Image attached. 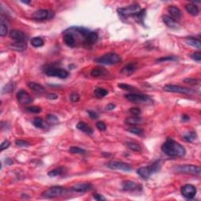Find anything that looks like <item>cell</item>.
I'll use <instances>...</instances> for the list:
<instances>
[{
  "mask_svg": "<svg viewBox=\"0 0 201 201\" xmlns=\"http://www.w3.org/2000/svg\"><path fill=\"white\" fill-rule=\"evenodd\" d=\"M161 149L167 156L171 157H183L185 156V149L172 138L168 137L161 146Z\"/></svg>",
  "mask_w": 201,
  "mask_h": 201,
  "instance_id": "1",
  "label": "cell"
},
{
  "mask_svg": "<svg viewBox=\"0 0 201 201\" xmlns=\"http://www.w3.org/2000/svg\"><path fill=\"white\" fill-rule=\"evenodd\" d=\"M161 166H162V161L157 160L153 163L152 165L138 168L137 170V174L143 179H148L152 174L159 171Z\"/></svg>",
  "mask_w": 201,
  "mask_h": 201,
  "instance_id": "2",
  "label": "cell"
},
{
  "mask_svg": "<svg viewBox=\"0 0 201 201\" xmlns=\"http://www.w3.org/2000/svg\"><path fill=\"white\" fill-rule=\"evenodd\" d=\"M122 60L121 57L119 54L116 53H108L104 54L101 57L95 59V61L100 65H116Z\"/></svg>",
  "mask_w": 201,
  "mask_h": 201,
  "instance_id": "3",
  "label": "cell"
},
{
  "mask_svg": "<svg viewBox=\"0 0 201 201\" xmlns=\"http://www.w3.org/2000/svg\"><path fill=\"white\" fill-rule=\"evenodd\" d=\"M68 192L67 189L61 186H53V187L49 188L48 190H46L42 196L45 198H48V199H52V198L58 197V196H61L63 195L66 194Z\"/></svg>",
  "mask_w": 201,
  "mask_h": 201,
  "instance_id": "4",
  "label": "cell"
},
{
  "mask_svg": "<svg viewBox=\"0 0 201 201\" xmlns=\"http://www.w3.org/2000/svg\"><path fill=\"white\" fill-rule=\"evenodd\" d=\"M174 169H175L176 172L193 174V175H199L201 172L200 167L191 164L178 165V166H176Z\"/></svg>",
  "mask_w": 201,
  "mask_h": 201,
  "instance_id": "5",
  "label": "cell"
},
{
  "mask_svg": "<svg viewBox=\"0 0 201 201\" xmlns=\"http://www.w3.org/2000/svg\"><path fill=\"white\" fill-rule=\"evenodd\" d=\"M125 97L129 101L136 104H149L153 101L152 98L148 95L141 94H129L125 95Z\"/></svg>",
  "mask_w": 201,
  "mask_h": 201,
  "instance_id": "6",
  "label": "cell"
},
{
  "mask_svg": "<svg viewBox=\"0 0 201 201\" xmlns=\"http://www.w3.org/2000/svg\"><path fill=\"white\" fill-rule=\"evenodd\" d=\"M141 10V7L137 3L132 4V5L128 6L127 7H123V8L117 9L119 15L121 16L122 17H126V18L130 17V16H134V14H136Z\"/></svg>",
  "mask_w": 201,
  "mask_h": 201,
  "instance_id": "7",
  "label": "cell"
},
{
  "mask_svg": "<svg viewBox=\"0 0 201 201\" xmlns=\"http://www.w3.org/2000/svg\"><path fill=\"white\" fill-rule=\"evenodd\" d=\"M163 89L167 92L178 93V94H190L194 92L191 88H187V87H181L179 85H172V84H167L163 87Z\"/></svg>",
  "mask_w": 201,
  "mask_h": 201,
  "instance_id": "8",
  "label": "cell"
},
{
  "mask_svg": "<svg viewBox=\"0 0 201 201\" xmlns=\"http://www.w3.org/2000/svg\"><path fill=\"white\" fill-rule=\"evenodd\" d=\"M45 73L48 76L58 77L60 79H66L69 75V73L67 71L60 68H48L45 70Z\"/></svg>",
  "mask_w": 201,
  "mask_h": 201,
  "instance_id": "9",
  "label": "cell"
},
{
  "mask_svg": "<svg viewBox=\"0 0 201 201\" xmlns=\"http://www.w3.org/2000/svg\"><path fill=\"white\" fill-rule=\"evenodd\" d=\"M107 167L112 170H119L123 171H131L132 170L131 165L121 161H110L108 163Z\"/></svg>",
  "mask_w": 201,
  "mask_h": 201,
  "instance_id": "10",
  "label": "cell"
},
{
  "mask_svg": "<svg viewBox=\"0 0 201 201\" xmlns=\"http://www.w3.org/2000/svg\"><path fill=\"white\" fill-rule=\"evenodd\" d=\"M54 17V13L51 10H39L35 12L32 15V17L35 20H42L52 19Z\"/></svg>",
  "mask_w": 201,
  "mask_h": 201,
  "instance_id": "11",
  "label": "cell"
},
{
  "mask_svg": "<svg viewBox=\"0 0 201 201\" xmlns=\"http://www.w3.org/2000/svg\"><path fill=\"white\" fill-rule=\"evenodd\" d=\"M181 194L188 199H192L196 194V188L191 184L185 185L181 187Z\"/></svg>",
  "mask_w": 201,
  "mask_h": 201,
  "instance_id": "12",
  "label": "cell"
},
{
  "mask_svg": "<svg viewBox=\"0 0 201 201\" xmlns=\"http://www.w3.org/2000/svg\"><path fill=\"white\" fill-rule=\"evenodd\" d=\"M17 99L21 105H29L32 102V98L27 91L20 90L17 93Z\"/></svg>",
  "mask_w": 201,
  "mask_h": 201,
  "instance_id": "13",
  "label": "cell"
},
{
  "mask_svg": "<svg viewBox=\"0 0 201 201\" xmlns=\"http://www.w3.org/2000/svg\"><path fill=\"white\" fill-rule=\"evenodd\" d=\"M10 37L17 42H26L27 36L23 32L19 30H12L10 32Z\"/></svg>",
  "mask_w": 201,
  "mask_h": 201,
  "instance_id": "14",
  "label": "cell"
},
{
  "mask_svg": "<svg viewBox=\"0 0 201 201\" xmlns=\"http://www.w3.org/2000/svg\"><path fill=\"white\" fill-rule=\"evenodd\" d=\"M123 190L125 191H138L142 189V186L141 185L137 184L132 181H123L122 184Z\"/></svg>",
  "mask_w": 201,
  "mask_h": 201,
  "instance_id": "15",
  "label": "cell"
},
{
  "mask_svg": "<svg viewBox=\"0 0 201 201\" xmlns=\"http://www.w3.org/2000/svg\"><path fill=\"white\" fill-rule=\"evenodd\" d=\"M92 188V185L90 184V183H79V184H76L72 186L71 190L74 192H76V193H83L91 190Z\"/></svg>",
  "mask_w": 201,
  "mask_h": 201,
  "instance_id": "16",
  "label": "cell"
},
{
  "mask_svg": "<svg viewBox=\"0 0 201 201\" xmlns=\"http://www.w3.org/2000/svg\"><path fill=\"white\" fill-rule=\"evenodd\" d=\"M163 21L164 22L165 25L168 27L171 28V29H178L179 28V25L177 22V20H175L174 19H173L171 17H169L168 15H164L163 17Z\"/></svg>",
  "mask_w": 201,
  "mask_h": 201,
  "instance_id": "17",
  "label": "cell"
},
{
  "mask_svg": "<svg viewBox=\"0 0 201 201\" xmlns=\"http://www.w3.org/2000/svg\"><path fill=\"white\" fill-rule=\"evenodd\" d=\"M169 14H171V17L174 20H179L181 17V10L178 8V7H174V6H171L168 7V9Z\"/></svg>",
  "mask_w": 201,
  "mask_h": 201,
  "instance_id": "18",
  "label": "cell"
},
{
  "mask_svg": "<svg viewBox=\"0 0 201 201\" xmlns=\"http://www.w3.org/2000/svg\"><path fill=\"white\" fill-rule=\"evenodd\" d=\"M76 127H77L78 130H79L82 132L86 133L87 134H93V133H94L92 128L90 127L88 124H87L84 122H82V121L78 123L77 125H76Z\"/></svg>",
  "mask_w": 201,
  "mask_h": 201,
  "instance_id": "19",
  "label": "cell"
},
{
  "mask_svg": "<svg viewBox=\"0 0 201 201\" xmlns=\"http://www.w3.org/2000/svg\"><path fill=\"white\" fill-rule=\"evenodd\" d=\"M185 42L190 47H195V48H201V42L198 39L193 38V37H187L185 39Z\"/></svg>",
  "mask_w": 201,
  "mask_h": 201,
  "instance_id": "20",
  "label": "cell"
},
{
  "mask_svg": "<svg viewBox=\"0 0 201 201\" xmlns=\"http://www.w3.org/2000/svg\"><path fill=\"white\" fill-rule=\"evenodd\" d=\"M28 87H29L32 91H35V92L36 93H39V94L44 93L46 91L45 88H44L41 84L37 83L35 82H29V83H28Z\"/></svg>",
  "mask_w": 201,
  "mask_h": 201,
  "instance_id": "21",
  "label": "cell"
},
{
  "mask_svg": "<svg viewBox=\"0 0 201 201\" xmlns=\"http://www.w3.org/2000/svg\"><path fill=\"white\" fill-rule=\"evenodd\" d=\"M136 70V65L134 63H129L126 66H124L121 70V72L126 75H130L134 73Z\"/></svg>",
  "mask_w": 201,
  "mask_h": 201,
  "instance_id": "22",
  "label": "cell"
},
{
  "mask_svg": "<svg viewBox=\"0 0 201 201\" xmlns=\"http://www.w3.org/2000/svg\"><path fill=\"white\" fill-rule=\"evenodd\" d=\"M64 42L68 47H75V44H76V41H75V38L72 36V35L68 33H64Z\"/></svg>",
  "mask_w": 201,
  "mask_h": 201,
  "instance_id": "23",
  "label": "cell"
},
{
  "mask_svg": "<svg viewBox=\"0 0 201 201\" xmlns=\"http://www.w3.org/2000/svg\"><path fill=\"white\" fill-rule=\"evenodd\" d=\"M10 48L16 51H24L27 48V43L26 42H14L10 45Z\"/></svg>",
  "mask_w": 201,
  "mask_h": 201,
  "instance_id": "24",
  "label": "cell"
},
{
  "mask_svg": "<svg viewBox=\"0 0 201 201\" xmlns=\"http://www.w3.org/2000/svg\"><path fill=\"white\" fill-rule=\"evenodd\" d=\"M32 123L35 126V127L39 128V129H46L48 127V124L47 123L46 121H44L43 119L41 118H35L32 121Z\"/></svg>",
  "mask_w": 201,
  "mask_h": 201,
  "instance_id": "25",
  "label": "cell"
},
{
  "mask_svg": "<svg viewBox=\"0 0 201 201\" xmlns=\"http://www.w3.org/2000/svg\"><path fill=\"white\" fill-rule=\"evenodd\" d=\"M185 10L192 16H197L199 14V9L193 3H189L185 5Z\"/></svg>",
  "mask_w": 201,
  "mask_h": 201,
  "instance_id": "26",
  "label": "cell"
},
{
  "mask_svg": "<svg viewBox=\"0 0 201 201\" xmlns=\"http://www.w3.org/2000/svg\"><path fill=\"white\" fill-rule=\"evenodd\" d=\"M141 122H142V119H141V118L138 117V116H131V117L126 119L125 120V123L130 126L137 125V124L141 123Z\"/></svg>",
  "mask_w": 201,
  "mask_h": 201,
  "instance_id": "27",
  "label": "cell"
},
{
  "mask_svg": "<svg viewBox=\"0 0 201 201\" xmlns=\"http://www.w3.org/2000/svg\"><path fill=\"white\" fill-rule=\"evenodd\" d=\"M145 10H141V11H139L138 13H137L136 14H134V16H132L134 18V20L137 22V23L141 24V25H144V17L145 15Z\"/></svg>",
  "mask_w": 201,
  "mask_h": 201,
  "instance_id": "28",
  "label": "cell"
},
{
  "mask_svg": "<svg viewBox=\"0 0 201 201\" xmlns=\"http://www.w3.org/2000/svg\"><path fill=\"white\" fill-rule=\"evenodd\" d=\"M107 73L105 69H101V68H96V69H92L91 72V75H92L93 77H100L103 76Z\"/></svg>",
  "mask_w": 201,
  "mask_h": 201,
  "instance_id": "29",
  "label": "cell"
},
{
  "mask_svg": "<svg viewBox=\"0 0 201 201\" xmlns=\"http://www.w3.org/2000/svg\"><path fill=\"white\" fill-rule=\"evenodd\" d=\"M65 168L60 167V168H56V169H54L52 170V171H49L48 175L50 176V177H52L53 178V177H56V176L62 175V174L65 173Z\"/></svg>",
  "mask_w": 201,
  "mask_h": 201,
  "instance_id": "30",
  "label": "cell"
},
{
  "mask_svg": "<svg viewBox=\"0 0 201 201\" xmlns=\"http://www.w3.org/2000/svg\"><path fill=\"white\" fill-rule=\"evenodd\" d=\"M127 131H129L131 134L138 136H141L144 134V131L141 128L138 127H135V126H131L129 128H127Z\"/></svg>",
  "mask_w": 201,
  "mask_h": 201,
  "instance_id": "31",
  "label": "cell"
},
{
  "mask_svg": "<svg viewBox=\"0 0 201 201\" xmlns=\"http://www.w3.org/2000/svg\"><path fill=\"white\" fill-rule=\"evenodd\" d=\"M108 91L107 90L104 89V88H97V89L94 91V95H95L96 97L97 98H102V97H105L106 95L108 94Z\"/></svg>",
  "mask_w": 201,
  "mask_h": 201,
  "instance_id": "32",
  "label": "cell"
},
{
  "mask_svg": "<svg viewBox=\"0 0 201 201\" xmlns=\"http://www.w3.org/2000/svg\"><path fill=\"white\" fill-rule=\"evenodd\" d=\"M31 43L34 47H40L43 46L44 41L40 37H34L31 40Z\"/></svg>",
  "mask_w": 201,
  "mask_h": 201,
  "instance_id": "33",
  "label": "cell"
},
{
  "mask_svg": "<svg viewBox=\"0 0 201 201\" xmlns=\"http://www.w3.org/2000/svg\"><path fill=\"white\" fill-rule=\"evenodd\" d=\"M126 145L130 149H131V150L133 151H135V152H141V145L137 144V143L129 141V142L126 143Z\"/></svg>",
  "mask_w": 201,
  "mask_h": 201,
  "instance_id": "34",
  "label": "cell"
},
{
  "mask_svg": "<svg viewBox=\"0 0 201 201\" xmlns=\"http://www.w3.org/2000/svg\"><path fill=\"white\" fill-rule=\"evenodd\" d=\"M14 83L13 82H10L9 83L6 84L2 89V94H7V93H10L11 91H14Z\"/></svg>",
  "mask_w": 201,
  "mask_h": 201,
  "instance_id": "35",
  "label": "cell"
},
{
  "mask_svg": "<svg viewBox=\"0 0 201 201\" xmlns=\"http://www.w3.org/2000/svg\"><path fill=\"white\" fill-rule=\"evenodd\" d=\"M196 139V134L193 131L189 132L187 134L184 136V140L185 141H188V142H193V141Z\"/></svg>",
  "mask_w": 201,
  "mask_h": 201,
  "instance_id": "36",
  "label": "cell"
},
{
  "mask_svg": "<svg viewBox=\"0 0 201 201\" xmlns=\"http://www.w3.org/2000/svg\"><path fill=\"white\" fill-rule=\"evenodd\" d=\"M118 87L120 88V89L124 90V91H137L136 88L134 87H132L131 85H128V84L125 83H119L118 84Z\"/></svg>",
  "mask_w": 201,
  "mask_h": 201,
  "instance_id": "37",
  "label": "cell"
},
{
  "mask_svg": "<svg viewBox=\"0 0 201 201\" xmlns=\"http://www.w3.org/2000/svg\"><path fill=\"white\" fill-rule=\"evenodd\" d=\"M69 152L71 153H73V154H84V153H86V150L81 149V148L75 147V146L71 147L70 149H69Z\"/></svg>",
  "mask_w": 201,
  "mask_h": 201,
  "instance_id": "38",
  "label": "cell"
},
{
  "mask_svg": "<svg viewBox=\"0 0 201 201\" xmlns=\"http://www.w3.org/2000/svg\"><path fill=\"white\" fill-rule=\"evenodd\" d=\"M178 58L175 56H167V57H160V58H158L156 60V62L158 63H161V62H164V61H168V60H177Z\"/></svg>",
  "mask_w": 201,
  "mask_h": 201,
  "instance_id": "39",
  "label": "cell"
},
{
  "mask_svg": "<svg viewBox=\"0 0 201 201\" xmlns=\"http://www.w3.org/2000/svg\"><path fill=\"white\" fill-rule=\"evenodd\" d=\"M26 111L30 113H39L42 111V109L39 106H30L26 108Z\"/></svg>",
  "mask_w": 201,
  "mask_h": 201,
  "instance_id": "40",
  "label": "cell"
},
{
  "mask_svg": "<svg viewBox=\"0 0 201 201\" xmlns=\"http://www.w3.org/2000/svg\"><path fill=\"white\" fill-rule=\"evenodd\" d=\"M47 122L50 123V124H56L58 123V119H57V117L53 114L47 115Z\"/></svg>",
  "mask_w": 201,
  "mask_h": 201,
  "instance_id": "41",
  "label": "cell"
},
{
  "mask_svg": "<svg viewBox=\"0 0 201 201\" xmlns=\"http://www.w3.org/2000/svg\"><path fill=\"white\" fill-rule=\"evenodd\" d=\"M8 29H7V24L1 23V26H0V35L2 37H4L5 35H7Z\"/></svg>",
  "mask_w": 201,
  "mask_h": 201,
  "instance_id": "42",
  "label": "cell"
},
{
  "mask_svg": "<svg viewBox=\"0 0 201 201\" xmlns=\"http://www.w3.org/2000/svg\"><path fill=\"white\" fill-rule=\"evenodd\" d=\"M184 83L190 85H197L199 83V80L196 79H192V78H186L184 79Z\"/></svg>",
  "mask_w": 201,
  "mask_h": 201,
  "instance_id": "43",
  "label": "cell"
},
{
  "mask_svg": "<svg viewBox=\"0 0 201 201\" xmlns=\"http://www.w3.org/2000/svg\"><path fill=\"white\" fill-rule=\"evenodd\" d=\"M130 113L133 115V116H138L141 113V111L139 108H131L129 109Z\"/></svg>",
  "mask_w": 201,
  "mask_h": 201,
  "instance_id": "44",
  "label": "cell"
},
{
  "mask_svg": "<svg viewBox=\"0 0 201 201\" xmlns=\"http://www.w3.org/2000/svg\"><path fill=\"white\" fill-rule=\"evenodd\" d=\"M15 144L19 147H27V146L30 145V143L26 141H24V140H17L15 141Z\"/></svg>",
  "mask_w": 201,
  "mask_h": 201,
  "instance_id": "45",
  "label": "cell"
},
{
  "mask_svg": "<svg viewBox=\"0 0 201 201\" xmlns=\"http://www.w3.org/2000/svg\"><path fill=\"white\" fill-rule=\"evenodd\" d=\"M80 99V96L77 93H72L70 95V100H72V102H77Z\"/></svg>",
  "mask_w": 201,
  "mask_h": 201,
  "instance_id": "46",
  "label": "cell"
},
{
  "mask_svg": "<svg viewBox=\"0 0 201 201\" xmlns=\"http://www.w3.org/2000/svg\"><path fill=\"white\" fill-rule=\"evenodd\" d=\"M96 127H97V129L100 131H104L106 130V125L104 122L102 121H98V122L96 123Z\"/></svg>",
  "mask_w": 201,
  "mask_h": 201,
  "instance_id": "47",
  "label": "cell"
},
{
  "mask_svg": "<svg viewBox=\"0 0 201 201\" xmlns=\"http://www.w3.org/2000/svg\"><path fill=\"white\" fill-rule=\"evenodd\" d=\"M191 57H192V59H193V60H195V61L200 62V60H201V54H200V52L193 53V54L191 55Z\"/></svg>",
  "mask_w": 201,
  "mask_h": 201,
  "instance_id": "48",
  "label": "cell"
},
{
  "mask_svg": "<svg viewBox=\"0 0 201 201\" xmlns=\"http://www.w3.org/2000/svg\"><path fill=\"white\" fill-rule=\"evenodd\" d=\"M10 141H9L8 140L4 141L1 144V151H3L5 150V149H8V148L10 147Z\"/></svg>",
  "mask_w": 201,
  "mask_h": 201,
  "instance_id": "49",
  "label": "cell"
},
{
  "mask_svg": "<svg viewBox=\"0 0 201 201\" xmlns=\"http://www.w3.org/2000/svg\"><path fill=\"white\" fill-rule=\"evenodd\" d=\"M87 113H88V115L90 116V117L91 118V119H97V117H98V115H97V113H96L95 112H94V111H87Z\"/></svg>",
  "mask_w": 201,
  "mask_h": 201,
  "instance_id": "50",
  "label": "cell"
},
{
  "mask_svg": "<svg viewBox=\"0 0 201 201\" xmlns=\"http://www.w3.org/2000/svg\"><path fill=\"white\" fill-rule=\"evenodd\" d=\"M94 199H96V200H98V201L105 200V198L102 195H100V194H94Z\"/></svg>",
  "mask_w": 201,
  "mask_h": 201,
  "instance_id": "51",
  "label": "cell"
},
{
  "mask_svg": "<svg viewBox=\"0 0 201 201\" xmlns=\"http://www.w3.org/2000/svg\"><path fill=\"white\" fill-rule=\"evenodd\" d=\"M57 95L56 94H49L47 95V98L50 99V100H55V99L57 98Z\"/></svg>",
  "mask_w": 201,
  "mask_h": 201,
  "instance_id": "52",
  "label": "cell"
},
{
  "mask_svg": "<svg viewBox=\"0 0 201 201\" xmlns=\"http://www.w3.org/2000/svg\"><path fill=\"white\" fill-rule=\"evenodd\" d=\"M181 120L184 121V122H187V121L190 120V116L185 114L182 115V116H181Z\"/></svg>",
  "mask_w": 201,
  "mask_h": 201,
  "instance_id": "53",
  "label": "cell"
},
{
  "mask_svg": "<svg viewBox=\"0 0 201 201\" xmlns=\"http://www.w3.org/2000/svg\"><path fill=\"white\" fill-rule=\"evenodd\" d=\"M116 105L113 104H109L107 106H106V109L107 110H112V109H114Z\"/></svg>",
  "mask_w": 201,
  "mask_h": 201,
  "instance_id": "54",
  "label": "cell"
},
{
  "mask_svg": "<svg viewBox=\"0 0 201 201\" xmlns=\"http://www.w3.org/2000/svg\"><path fill=\"white\" fill-rule=\"evenodd\" d=\"M5 162H6V163L8 165H11L14 163V161L12 160L10 158H7V159H5Z\"/></svg>",
  "mask_w": 201,
  "mask_h": 201,
  "instance_id": "55",
  "label": "cell"
},
{
  "mask_svg": "<svg viewBox=\"0 0 201 201\" xmlns=\"http://www.w3.org/2000/svg\"><path fill=\"white\" fill-rule=\"evenodd\" d=\"M20 2H23V3H25V4H30L31 3L30 1H20Z\"/></svg>",
  "mask_w": 201,
  "mask_h": 201,
  "instance_id": "56",
  "label": "cell"
}]
</instances>
